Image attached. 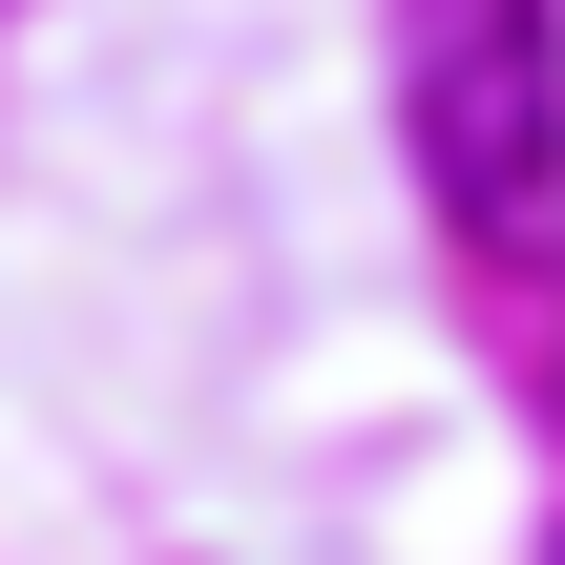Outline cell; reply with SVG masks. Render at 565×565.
Masks as SVG:
<instances>
[{"instance_id":"cell-1","label":"cell","mask_w":565,"mask_h":565,"mask_svg":"<svg viewBox=\"0 0 565 565\" xmlns=\"http://www.w3.org/2000/svg\"><path fill=\"white\" fill-rule=\"evenodd\" d=\"M398 147L461 252H545L565 210V0H398Z\"/></svg>"},{"instance_id":"cell-2","label":"cell","mask_w":565,"mask_h":565,"mask_svg":"<svg viewBox=\"0 0 565 565\" xmlns=\"http://www.w3.org/2000/svg\"><path fill=\"white\" fill-rule=\"evenodd\" d=\"M545 565H565V545H545Z\"/></svg>"}]
</instances>
